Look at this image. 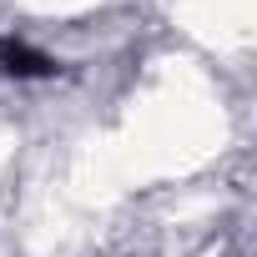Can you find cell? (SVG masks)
I'll return each instance as SVG.
<instances>
[{"instance_id":"6da1fadb","label":"cell","mask_w":257,"mask_h":257,"mask_svg":"<svg viewBox=\"0 0 257 257\" xmlns=\"http://www.w3.org/2000/svg\"><path fill=\"white\" fill-rule=\"evenodd\" d=\"M0 71L16 76V81H46V76L61 71V61L36 51V46H26V41H16V36H0Z\"/></svg>"}]
</instances>
